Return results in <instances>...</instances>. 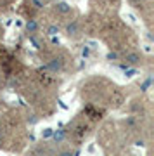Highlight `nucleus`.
<instances>
[{"instance_id": "1", "label": "nucleus", "mask_w": 154, "mask_h": 156, "mask_svg": "<svg viewBox=\"0 0 154 156\" xmlns=\"http://www.w3.org/2000/svg\"><path fill=\"white\" fill-rule=\"evenodd\" d=\"M55 9H57L61 14H68V12H71V5L66 4V2H57V4H55Z\"/></svg>"}, {"instance_id": "2", "label": "nucleus", "mask_w": 154, "mask_h": 156, "mask_svg": "<svg viewBox=\"0 0 154 156\" xmlns=\"http://www.w3.org/2000/svg\"><path fill=\"white\" fill-rule=\"evenodd\" d=\"M47 68H49L50 71H59L61 68H62V62H61V59H52V61L47 64Z\"/></svg>"}, {"instance_id": "3", "label": "nucleus", "mask_w": 154, "mask_h": 156, "mask_svg": "<svg viewBox=\"0 0 154 156\" xmlns=\"http://www.w3.org/2000/svg\"><path fill=\"white\" fill-rule=\"evenodd\" d=\"M26 30L30 31V33H35V31L38 30V23L35 21V19H30V21L26 23Z\"/></svg>"}, {"instance_id": "4", "label": "nucleus", "mask_w": 154, "mask_h": 156, "mask_svg": "<svg viewBox=\"0 0 154 156\" xmlns=\"http://www.w3.org/2000/svg\"><path fill=\"white\" fill-rule=\"evenodd\" d=\"M76 31H78V23H71V24H68L66 26V35H69V37L75 35Z\"/></svg>"}, {"instance_id": "5", "label": "nucleus", "mask_w": 154, "mask_h": 156, "mask_svg": "<svg viewBox=\"0 0 154 156\" xmlns=\"http://www.w3.org/2000/svg\"><path fill=\"white\" fill-rule=\"evenodd\" d=\"M64 135H66V132H64V130H57V132H52V137H54L57 142H61V140L64 139Z\"/></svg>"}, {"instance_id": "6", "label": "nucleus", "mask_w": 154, "mask_h": 156, "mask_svg": "<svg viewBox=\"0 0 154 156\" xmlns=\"http://www.w3.org/2000/svg\"><path fill=\"white\" fill-rule=\"evenodd\" d=\"M127 61L130 62V64H137V62L140 61V57H138V54H128Z\"/></svg>"}, {"instance_id": "7", "label": "nucleus", "mask_w": 154, "mask_h": 156, "mask_svg": "<svg viewBox=\"0 0 154 156\" xmlns=\"http://www.w3.org/2000/svg\"><path fill=\"white\" fill-rule=\"evenodd\" d=\"M57 33H59V28H57L55 24H52V26H49V30H47V35H50V37H55Z\"/></svg>"}, {"instance_id": "8", "label": "nucleus", "mask_w": 154, "mask_h": 156, "mask_svg": "<svg viewBox=\"0 0 154 156\" xmlns=\"http://www.w3.org/2000/svg\"><path fill=\"white\" fill-rule=\"evenodd\" d=\"M52 132H54L52 128H45L44 132H42V135H44V139H49V137H52Z\"/></svg>"}, {"instance_id": "9", "label": "nucleus", "mask_w": 154, "mask_h": 156, "mask_svg": "<svg viewBox=\"0 0 154 156\" xmlns=\"http://www.w3.org/2000/svg\"><path fill=\"white\" fill-rule=\"evenodd\" d=\"M125 75H127L128 78H132L137 75V69H128V68H125Z\"/></svg>"}, {"instance_id": "10", "label": "nucleus", "mask_w": 154, "mask_h": 156, "mask_svg": "<svg viewBox=\"0 0 154 156\" xmlns=\"http://www.w3.org/2000/svg\"><path fill=\"white\" fill-rule=\"evenodd\" d=\"M151 82H152V80H151V78H147V80H145V82L142 83V90H147V89H149V85H151Z\"/></svg>"}, {"instance_id": "11", "label": "nucleus", "mask_w": 154, "mask_h": 156, "mask_svg": "<svg viewBox=\"0 0 154 156\" xmlns=\"http://www.w3.org/2000/svg\"><path fill=\"white\" fill-rule=\"evenodd\" d=\"M116 57H118V56H116L114 52H109V54H107V59H109V61H114Z\"/></svg>"}, {"instance_id": "12", "label": "nucleus", "mask_w": 154, "mask_h": 156, "mask_svg": "<svg viewBox=\"0 0 154 156\" xmlns=\"http://www.w3.org/2000/svg\"><path fill=\"white\" fill-rule=\"evenodd\" d=\"M88 54H90V50H88V47H85V49L82 50V56L83 57H88Z\"/></svg>"}, {"instance_id": "13", "label": "nucleus", "mask_w": 154, "mask_h": 156, "mask_svg": "<svg viewBox=\"0 0 154 156\" xmlns=\"http://www.w3.org/2000/svg\"><path fill=\"white\" fill-rule=\"evenodd\" d=\"M33 4H35V7H44V4H42V0H33Z\"/></svg>"}, {"instance_id": "14", "label": "nucleus", "mask_w": 154, "mask_h": 156, "mask_svg": "<svg viewBox=\"0 0 154 156\" xmlns=\"http://www.w3.org/2000/svg\"><path fill=\"white\" fill-rule=\"evenodd\" d=\"M59 156H73V154H71V151H64V153H61Z\"/></svg>"}, {"instance_id": "15", "label": "nucleus", "mask_w": 154, "mask_h": 156, "mask_svg": "<svg viewBox=\"0 0 154 156\" xmlns=\"http://www.w3.org/2000/svg\"><path fill=\"white\" fill-rule=\"evenodd\" d=\"M0 142H2V134H0Z\"/></svg>"}]
</instances>
